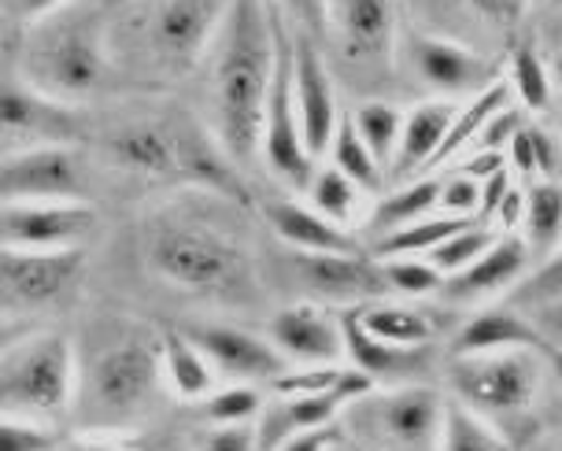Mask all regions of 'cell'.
Returning <instances> with one entry per match:
<instances>
[{
  "label": "cell",
  "mask_w": 562,
  "mask_h": 451,
  "mask_svg": "<svg viewBox=\"0 0 562 451\" xmlns=\"http://www.w3.org/2000/svg\"><path fill=\"white\" fill-rule=\"evenodd\" d=\"M211 59V108L223 153L248 167L263 148L267 97L278 67V4L234 0Z\"/></svg>",
  "instance_id": "cell-1"
},
{
  "label": "cell",
  "mask_w": 562,
  "mask_h": 451,
  "mask_svg": "<svg viewBox=\"0 0 562 451\" xmlns=\"http://www.w3.org/2000/svg\"><path fill=\"white\" fill-rule=\"evenodd\" d=\"M59 451H130V444L115 429H82V433L67 437Z\"/></svg>",
  "instance_id": "cell-49"
},
{
  "label": "cell",
  "mask_w": 562,
  "mask_h": 451,
  "mask_svg": "<svg viewBox=\"0 0 562 451\" xmlns=\"http://www.w3.org/2000/svg\"><path fill=\"white\" fill-rule=\"evenodd\" d=\"M356 448H359V444H356ZM359 451H363V448H359Z\"/></svg>",
  "instance_id": "cell-61"
},
{
  "label": "cell",
  "mask_w": 562,
  "mask_h": 451,
  "mask_svg": "<svg viewBox=\"0 0 562 451\" xmlns=\"http://www.w3.org/2000/svg\"><path fill=\"white\" fill-rule=\"evenodd\" d=\"M193 451H259L256 426H204Z\"/></svg>",
  "instance_id": "cell-44"
},
{
  "label": "cell",
  "mask_w": 562,
  "mask_h": 451,
  "mask_svg": "<svg viewBox=\"0 0 562 451\" xmlns=\"http://www.w3.org/2000/svg\"><path fill=\"white\" fill-rule=\"evenodd\" d=\"M521 129V115L518 108H504V112L492 115V123L481 129V137L474 142V153H499L504 145H510V137H515Z\"/></svg>",
  "instance_id": "cell-46"
},
{
  "label": "cell",
  "mask_w": 562,
  "mask_h": 451,
  "mask_svg": "<svg viewBox=\"0 0 562 451\" xmlns=\"http://www.w3.org/2000/svg\"><path fill=\"white\" fill-rule=\"evenodd\" d=\"M456 115H459V100H445V97H429L411 108L404 115V137H400L393 174L411 178L422 167H434Z\"/></svg>",
  "instance_id": "cell-24"
},
{
  "label": "cell",
  "mask_w": 562,
  "mask_h": 451,
  "mask_svg": "<svg viewBox=\"0 0 562 451\" xmlns=\"http://www.w3.org/2000/svg\"><path fill=\"white\" fill-rule=\"evenodd\" d=\"M521 218H526V189H518V185H510L507 189V196L499 200V207H496V223L499 229H515Z\"/></svg>",
  "instance_id": "cell-54"
},
{
  "label": "cell",
  "mask_w": 562,
  "mask_h": 451,
  "mask_svg": "<svg viewBox=\"0 0 562 451\" xmlns=\"http://www.w3.org/2000/svg\"><path fill=\"white\" fill-rule=\"evenodd\" d=\"M164 377L189 404L215 393V367L182 329H164Z\"/></svg>",
  "instance_id": "cell-27"
},
{
  "label": "cell",
  "mask_w": 562,
  "mask_h": 451,
  "mask_svg": "<svg viewBox=\"0 0 562 451\" xmlns=\"http://www.w3.org/2000/svg\"><path fill=\"white\" fill-rule=\"evenodd\" d=\"M562 296V248L555 256L548 259V263H540L533 274L526 278L518 289H515V304L521 311H533L540 304H548V300H559Z\"/></svg>",
  "instance_id": "cell-42"
},
{
  "label": "cell",
  "mask_w": 562,
  "mask_h": 451,
  "mask_svg": "<svg viewBox=\"0 0 562 451\" xmlns=\"http://www.w3.org/2000/svg\"><path fill=\"white\" fill-rule=\"evenodd\" d=\"M86 274V248H56V252H26L4 248L0 256V296L8 318L23 311H42L75 293Z\"/></svg>",
  "instance_id": "cell-12"
},
{
  "label": "cell",
  "mask_w": 562,
  "mask_h": 451,
  "mask_svg": "<svg viewBox=\"0 0 562 451\" xmlns=\"http://www.w3.org/2000/svg\"><path fill=\"white\" fill-rule=\"evenodd\" d=\"M193 337V345L207 356V363L215 367V374L229 377L234 385H263L289 370V359L278 352L274 340L259 337L252 329L226 326V323H204L186 329Z\"/></svg>",
  "instance_id": "cell-18"
},
{
  "label": "cell",
  "mask_w": 562,
  "mask_h": 451,
  "mask_svg": "<svg viewBox=\"0 0 562 451\" xmlns=\"http://www.w3.org/2000/svg\"><path fill=\"white\" fill-rule=\"evenodd\" d=\"M4 204L15 200H89V164L75 145H37L4 153Z\"/></svg>",
  "instance_id": "cell-15"
},
{
  "label": "cell",
  "mask_w": 562,
  "mask_h": 451,
  "mask_svg": "<svg viewBox=\"0 0 562 451\" xmlns=\"http://www.w3.org/2000/svg\"><path fill=\"white\" fill-rule=\"evenodd\" d=\"M510 93L521 100L526 112H548L555 104V71H548L544 56L537 53V45L521 42L510 53V75H507Z\"/></svg>",
  "instance_id": "cell-33"
},
{
  "label": "cell",
  "mask_w": 562,
  "mask_h": 451,
  "mask_svg": "<svg viewBox=\"0 0 562 451\" xmlns=\"http://www.w3.org/2000/svg\"><path fill=\"white\" fill-rule=\"evenodd\" d=\"M263 215H267V223L274 226V234L285 240L289 248H296V252H345V256L363 252V245H359L345 226L329 223V218L318 215L311 204L267 200Z\"/></svg>",
  "instance_id": "cell-23"
},
{
  "label": "cell",
  "mask_w": 562,
  "mask_h": 451,
  "mask_svg": "<svg viewBox=\"0 0 562 451\" xmlns=\"http://www.w3.org/2000/svg\"><path fill=\"white\" fill-rule=\"evenodd\" d=\"M470 15L477 19L488 34L496 37H515L521 19H526L529 0H459Z\"/></svg>",
  "instance_id": "cell-40"
},
{
  "label": "cell",
  "mask_w": 562,
  "mask_h": 451,
  "mask_svg": "<svg viewBox=\"0 0 562 451\" xmlns=\"http://www.w3.org/2000/svg\"><path fill=\"white\" fill-rule=\"evenodd\" d=\"M329 37L348 67L378 75L400 48V19L393 0H329Z\"/></svg>",
  "instance_id": "cell-17"
},
{
  "label": "cell",
  "mask_w": 562,
  "mask_h": 451,
  "mask_svg": "<svg viewBox=\"0 0 562 451\" xmlns=\"http://www.w3.org/2000/svg\"><path fill=\"white\" fill-rule=\"evenodd\" d=\"M164 377V337L126 329L89 359L86 410L93 429H123L153 407Z\"/></svg>",
  "instance_id": "cell-6"
},
{
  "label": "cell",
  "mask_w": 562,
  "mask_h": 451,
  "mask_svg": "<svg viewBox=\"0 0 562 451\" xmlns=\"http://www.w3.org/2000/svg\"><path fill=\"white\" fill-rule=\"evenodd\" d=\"M526 245L537 263H548L562 248V182H537L526 189Z\"/></svg>",
  "instance_id": "cell-29"
},
{
  "label": "cell",
  "mask_w": 562,
  "mask_h": 451,
  "mask_svg": "<svg viewBox=\"0 0 562 451\" xmlns=\"http://www.w3.org/2000/svg\"><path fill=\"white\" fill-rule=\"evenodd\" d=\"M440 451H515L504 440L492 418L477 415L474 407L451 399L445 410V437H440Z\"/></svg>",
  "instance_id": "cell-34"
},
{
  "label": "cell",
  "mask_w": 562,
  "mask_h": 451,
  "mask_svg": "<svg viewBox=\"0 0 562 451\" xmlns=\"http://www.w3.org/2000/svg\"><path fill=\"white\" fill-rule=\"evenodd\" d=\"M544 334L526 311L515 307H485L456 334V356H492L515 352V348H540Z\"/></svg>",
  "instance_id": "cell-25"
},
{
  "label": "cell",
  "mask_w": 562,
  "mask_h": 451,
  "mask_svg": "<svg viewBox=\"0 0 562 451\" xmlns=\"http://www.w3.org/2000/svg\"><path fill=\"white\" fill-rule=\"evenodd\" d=\"M348 433L340 422H329V426H318V429H307V433H296L289 437L285 444L274 448V451H334L337 444H345Z\"/></svg>",
  "instance_id": "cell-48"
},
{
  "label": "cell",
  "mask_w": 562,
  "mask_h": 451,
  "mask_svg": "<svg viewBox=\"0 0 562 451\" xmlns=\"http://www.w3.org/2000/svg\"><path fill=\"white\" fill-rule=\"evenodd\" d=\"M274 4L285 8L296 34H307L315 42H326L329 37V0H274Z\"/></svg>",
  "instance_id": "cell-45"
},
{
  "label": "cell",
  "mask_w": 562,
  "mask_h": 451,
  "mask_svg": "<svg viewBox=\"0 0 562 451\" xmlns=\"http://www.w3.org/2000/svg\"><path fill=\"white\" fill-rule=\"evenodd\" d=\"M540 8H544V26L551 42L562 45V0H540Z\"/></svg>",
  "instance_id": "cell-55"
},
{
  "label": "cell",
  "mask_w": 562,
  "mask_h": 451,
  "mask_svg": "<svg viewBox=\"0 0 562 451\" xmlns=\"http://www.w3.org/2000/svg\"><path fill=\"white\" fill-rule=\"evenodd\" d=\"M234 0H148L140 8L145 53L164 71H189L215 45Z\"/></svg>",
  "instance_id": "cell-10"
},
{
  "label": "cell",
  "mask_w": 562,
  "mask_h": 451,
  "mask_svg": "<svg viewBox=\"0 0 562 451\" xmlns=\"http://www.w3.org/2000/svg\"><path fill=\"white\" fill-rule=\"evenodd\" d=\"M356 374V367H340V363H329V367H300L293 370L289 367L285 374L274 381V388L281 396H315V393H334V388L348 385V377Z\"/></svg>",
  "instance_id": "cell-39"
},
{
  "label": "cell",
  "mask_w": 562,
  "mask_h": 451,
  "mask_svg": "<svg viewBox=\"0 0 562 451\" xmlns=\"http://www.w3.org/2000/svg\"><path fill=\"white\" fill-rule=\"evenodd\" d=\"M334 451H359V448H356V444H351V440H345V444H337Z\"/></svg>",
  "instance_id": "cell-57"
},
{
  "label": "cell",
  "mask_w": 562,
  "mask_h": 451,
  "mask_svg": "<svg viewBox=\"0 0 562 451\" xmlns=\"http://www.w3.org/2000/svg\"><path fill=\"white\" fill-rule=\"evenodd\" d=\"M326 156H329V167H337L340 174L351 178L363 193H381L389 170L374 159V153H370L363 137L356 134V126H351L348 115H340V126H337L334 145H329Z\"/></svg>",
  "instance_id": "cell-31"
},
{
  "label": "cell",
  "mask_w": 562,
  "mask_h": 451,
  "mask_svg": "<svg viewBox=\"0 0 562 451\" xmlns=\"http://www.w3.org/2000/svg\"><path fill=\"white\" fill-rule=\"evenodd\" d=\"M540 356H544V363H548V374H551V381L559 385V393H562V348H555V345H540Z\"/></svg>",
  "instance_id": "cell-56"
},
{
  "label": "cell",
  "mask_w": 562,
  "mask_h": 451,
  "mask_svg": "<svg viewBox=\"0 0 562 451\" xmlns=\"http://www.w3.org/2000/svg\"><path fill=\"white\" fill-rule=\"evenodd\" d=\"M537 259L529 252L526 237H518L515 229H507V234H499L492 240V248L485 256H477L474 263L467 270H459V274L445 278V293L451 304H474V300H488V296H499L504 289L510 285H521L529 274H533Z\"/></svg>",
  "instance_id": "cell-21"
},
{
  "label": "cell",
  "mask_w": 562,
  "mask_h": 451,
  "mask_svg": "<svg viewBox=\"0 0 562 451\" xmlns=\"http://www.w3.org/2000/svg\"><path fill=\"white\" fill-rule=\"evenodd\" d=\"M529 134H533V153H537V174L544 178V182H559V148H555V137L548 134L544 126H529Z\"/></svg>",
  "instance_id": "cell-50"
},
{
  "label": "cell",
  "mask_w": 562,
  "mask_h": 451,
  "mask_svg": "<svg viewBox=\"0 0 562 451\" xmlns=\"http://www.w3.org/2000/svg\"><path fill=\"white\" fill-rule=\"evenodd\" d=\"M267 337L289 363L300 367H329L340 363L345 352V326L315 300H300L293 307H281L267 326Z\"/></svg>",
  "instance_id": "cell-20"
},
{
  "label": "cell",
  "mask_w": 562,
  "mask_h": 451,
  "mask_svg": "<svg viewBox=\"0 0 562 451\" xmlns=\"http://www.w3.org/2000/svg\"><path fill=\"white\" fill-rule=\"evenodd\" d=\"M19 75L42 93L78 104L112 86V56H108V30L86 8L64 12L30 26L23 42Z\"/></svg>",
  "instance_id": "cell-3"
},
{
  "label": "cell",
  "mask_w": 562,
  "mask_h": 451,
  "mask_svg": "<svg viewBox=\"0 0 562 451\" xmlns=\"http://www.w3.org/2000/svg\"><path fill=\"white\" fill-rule=\"evenodd\" d=\"M0 129L4 153H23L37 145H75L86 126L75 104L42 93L23 75H8L0 89Z\"/></svg>",
  "instance_id": "cell-13"
},
{
  "label": "cell",
  "mask_w": 562,
  "mask_h": 451,
  "mask_svg": "<svg viewBox=\"0 0 562 451\" xmlns=\"http://www.w3.org/2000/svg\"><path fill=\"white\" fill-rule=\"evenodd\" d=\"M289 274L293 282L304 289V293L323 304H374V300H385L393 289H389L385 267L381 259L370 252H296L289 248Z\"/></svg>",
  "instance_id": "cell-14"
},
{
  "label": "cell",
  "mask_w": 562,
  "mask_h": 451,
  "mask_svg": "<svg viewBox=\"0 0 562 451\" xmlns=\"http://www.w3.org/2000/svg\"><path fill=\"white\" fill-rule=\"evenodd\" d=\"M159 451H189V448H159Z\"/></svg>",
  "instance_id": "cell-60"
},
{
  "label": "cell",
  "mask_w": 562,
  "mask_h": 451,
  "mask_svg": "<svg viewBox=\"0 0 562 451\" xmlns=\"http://www.w3.org/2000/svg\"><path fill=\"white\" fill-rule=\"evenodd\" d=\"M108 156L123 170L167 182H193L223 193L237 204H248V189L240 182L237 164L211 145L189 123H134L108 137Z\"/></svg>",
  "instance_id": "cell-4"
},
{
  "label": "cell",
  "mask_w": 562,
  "mask_h": 451,
  "mask_svg": "<svg viewBox=\"0 0 562 451\" xmlns=\"http://www.w3.org/2000/svg\"><path fill=\"white\" fill-rule=\"evenodd\" d=\"M448 399L429 385H385L351 399L340 426L363 451H440Z\"/></svg>",
  "instance_id": "cell-7"
},
{
  "label": "cell",
  "mask_w": 562,
  "mask_h": 451,
  "mask_svg": "<svg viewBox=\"0 0 562 451\" xmlns=\"http://www.w3.org/2000/svg\"><path fill=\"white\" fill-rule=\"evenodd\" d=\"M400 59L418 86H426L434 97L445 100H470L485 93L496 82H504L499 71V59H488L485 53L470 48L463 42H451V37L426 34V30H404L400 34Z\"/></svg>",
  "instance_id": "cell-9"
},
{
  "label": "cell",
  "mask_w": 562,
  "mask_h": 451,
  "mask_svg": "<svg viewBox=\"0 0 562 451\" xmlns=\"http://www.w3.org/2000/svg\"><path fill=\"white\" fill-rule=\"evenodd\" d=\"M263 415V393L256 385L215 388L211 396L196 399V418L204 426H252Z\"/></svg>",
  "instance_id": "cell-36"
},
{
  "label": "cell",
  "mask_w": 562,
  "mask_h": 451,
  "mask_svg": "<svg viewBox=\"0 0 562 451\" xmlns=\"http://www.w3.org/2000/svg\"><path fill=\"white\" fill-rule=\"evenodd\" d=\"M59 444L64 440L45 422H30V418L12 415H4V422H0V451H59Z\"/></svg>",
  "instance_id": "cell-41"
},
{
  "label": "cell",
  "mask_w": 562,
  "mask_h": 451,
  "mask_svg": "<svg viewBox=\"0 0 562 451\" xmlns=\"http://www.w3.org/2000/svg\"><path fill=\"white\" fill-rule=\"evenodd\" d=\"M440 212L459 215V218H477V212H481V178L467 174V170L456 178H448L445 189H440Z\"/></svg>",
  "instance_id": "cell-43"
},
{
  "label": "cell",
  "mask_w": 562,
  "mask_h": 451,
  "mask_svg": "<svg viewBox=\"0 0 562 451\" xmlns=\"http://www.w3.org/2000/svg\"><path fill=\"white\" fill-rule=\"evenodd\" d=\"M64 8H70V0H4V19L8 26H34Z\"/></svg>",
  "instance_id": "cell-47"
},
{
  "label": "cell",
  "mask_w": 562,
  "mask_h": 451,
  "mask_svg": "<svg viewBox=\"0 0 562 451\" xmlns=\"http://www.w3.org/2000/svg\"><path fill=\"white\" fill-rule=\"evenodd\" d=\"M289 34H293V93H296L300 126H304L307 153L318 159L329 153L334 134L340 126L334 75H329L315 37L296 34V30H289Z\"/></svg>",
  "instance_id": "cell-19"
},
{
  "label": "cell",
  "mask_w": 562,
  "mask_h": 451,
  "mask_svg": "<svg viewBox=\"0 0 562 451\" xmlns=\"http://www.w3.org/2000/svg\"><path fill=\"white\" fill-rule=\"evenodd\" d=\"M496 237L499 234H492L488 226H481V218H474V223H467L463 229H456L448 240H440L434 252H429V263L445 278H451V274H459V270H467L477 256H485Z\"/></svg>",
  "instance_id": "cell-37"
},
{
  "label": "cell",
  "mask_w": 562,
  "mask_h": 451,
  "mask_svg": "<svg viewBox=\"0 0 562 451\" xmlns=\"http://www.w3.org/2000/svg\"><path fill=\"white\" fill-rule=\"evenodd\" d=\"M270 174L281 178L293 189H307L315 178V156L307 153L304 126H300L296 93H293V34L281 26L278 15V67L274 86L267 97V119H263V148H259Z\"/></svg>",
  "instance_id": "cell-11"
},
{
  "label": "cell",
  "mask_w": 562,
  "mask_h": 451,
  "mask_svg": "<svg viewBox=\"0 0 562 451\" xmlns=\"http://www.w3.org/2000/svg\"><path fill=\"white\" fill-rule=\"evenodd\" d=\"M359 323L370 337L385 340L396 348H429L437 334V323L426 311L411 304H389V300H374V304H359Z\"/></svg>",
  "instance_id": "cell-26"
},
{
  "label": "cell",
  "mask_w": 562,
  "mask_h": 451,
  "mask_svg": "<svg viewBox=\"0 0 562 451\" xmlns=\"http://www.w3.org/2000/svg\"><path fill=\"white\" fill-rule=\"evenodd\" d=\"M440 189H445L440 178H418V182H411L404 189H396V193L381 196L374 204V212H370V218H367L374 240L393 234V229H400V226L422 223V218L434 215L440 207Z\"/></svg>",
  "instance_id": "cell-28"
},
{
  "label": "cell",
  "mask_w": 562,
  "mask_h": 451,
  "mask_svg": "<svg viewBox=\"0 0 562 451\" xmlns=\"http://www.w3.org/2000/svg\"><path fill=\"white\" fill-rule=\"evenodd\" d=\"M510 167L521 178H533L537 174V153H533V134L529 126H521L515 137H510Z\"/></svg>",
  "instance_id": "cell-51"
},
{
  "label": "cell",
  "mask_w": 562,
  "mask_h": 451,
  "mask_svg": "<svg viewBox=\"0 0 562 451\" xmlns=\"http://www.w3.org/2000/svg\"><path fill=\"white\" fill-rule=\"evenodd\" d=\"M348 119L356 126V134L367 142L370 153H374L378 164L393 174L400 137H404V112L396 104H389V100H363Z\"/></svg>",
  "instance_id": "cell-30"
},
{
  "label": "cell",
  "mask_w": 562,
  "mask_h": 451,
  "mask_svg": "<svg viewBox=\"0 0 562 451\" xmlns=\"http://www.w3.org/2000/svg\"><path fill=\"white\" fill-rule=\"evenodd\" d=\"M78 393V359L64 334L37 329L4 345L0 356V404L4 415L53 426L67 418Z\"/></svg>",
  "instance_id": "cell-5"
},
{
  "label": "cell",
  "mask_w": 562,
  "mask_h": 451,
  "mask_svg": "<svg viewBox=\"0 0 562 451\" xmlns=\"http://www.w3.org/2000/svg\"><path fill=\"white\" fill-rule=\"evenodd\" d=\"M555 86L562 89V59H559V67H555Z\"/></svg>",
  "instance_id": "cell-58"
},
{
  "label": "cell",
  "mask_w": 562,
  "mask_h": 451,
  "mask_svg": "<svg viewBox=\"0 0 562 451\" xmlns=\"http://www.w3.org/2000/svg\"><path fill=\"white\" fill-rule=\"evenodd\" d=\"M555 451H562V429H559V440H555Z\"/></svg>",
  "instance_id": "cell-59"
},
{
  "label": "cell",
  "mask_w": 562,
  "mask_h": 451,
  "mask_svg": "<svg viewBox=\"0 0 562 451\" xmlns=\"http://www.w3.org/2000/svg\"><path fill=\"white\" fill-rule=\"evenodd\" d=\"M145 259L164 282L193 296L237 304L256 293L252 256L226 229L189 215L156 218L145 240Z\"/></svg>",
  "instance_id": "cell-2"
},
{
  "label": "cell",
  "mask_w": 562,
  "mask_h": 451,
  "mask_svg": "<svg viewBox=\"0 0 562 451\" xmlns=\"http://www.w3.org/2000/svg\"><path fill=\"white\" fill-rule=\"evenodd\" d=\"M340 326H345V352L351 367L363 370L374 385H381V381L385 385H407V377H418L429 367V348H396L370 337L363 323H359L356 307H348L340 315Z\"/></svg>",
  "instance_id": "cell-22"
},
{
  "label": "cell",
  "mask_w": 562,
  "mask_h": 451,
  "mask_svg": "<svg viewBox=\"0 0 562 451\" xmlns=\"http://www.w3.org/2000/svg\"><path fill=\"white\" fill-rule=\"evenodd\" d=\"M544 370L548 363L540 348H515L492 356H456L448 381L459 404L474 407L485 418H510L533 407Z\"/></svg>",
  "instance_id": "cell-8"
},
{
  "label": "cell",
  "mask_w": 562,
  "mask_h": 451,
  "mask_svg": "<svg viewBox=\"0 0 562 451\" xmlns=\"http://www.w3.org/2000/svg\"><path fill=\"white\" fill-rule=\"evenodd\" d=\"M97 207L89 200H15L0 212V240L4 248L26 252H56V248H82L93 237Z\"/></svg>",
  "instance_id": "cell-16"
},
{
  "label": "cell",
  "mask_w": 562,
  "mask_h": 451,
  "mask_svg": "<svg viewBox=\"0 0 562 451\" xmlns=\"http://www.w3.org/2000/svg\"><path fill=\"white\" fill-rule=\"evenodd\" d=\"M533 323L537 329L544 334L548 345L562 348V296L559 300H548V304L533 307Z\"/></svg>",
  "instance_id": "cell-53"
},
{
  "label": "cell",
  "mask_w": 562,
  "mask_h": 451,
  "mask_svg": "<svg viewBox=\"0 0 562 451\" xmlns=\"http://www.w3.org/2000/svg\"><path fill=\"white\" fill-rule=\"evenodd\" d=\"M559 112H562V108H559Z\"/></svg>",
  "instance_id": "cell-62"
},
{
  "label": "cell",
  "mask_w": 562,
  "mask_h": 451,
  "mask_svg": "<svg viewBox=\"0 0 562 451\" xmlns=\"http://www.w3.org/2000/svg\"><path fill=\"white\" fill-rule=\"evenodd\" d=\"M507 189H510L507 170H496V174L481 182V212H477L481 223H488V218H496V207H499V200L507 196Z\"/></svg>",
  "instance_id": "cell-52"
},
{
  "label": "cell",
  "mask_w": 562,
  "mask_h": 451,
  "mask_svg": "<svg viewBox=\"0 0 562 451\" xmlns=\"http://www.w3.org/2000/svg\"><path fill=\"white\" fill-rule=\"evenodd\" d=\"M359 193H363V189L351 182V178L340 174L337 167H318L307 185L311 207L345 229L356 223V215H359Z\"/></svg>",
  "instance_id": "cell-35"
},
{
  "label": "cell",
  "mask_w": 562,
  "mask_h": 451,
  "mask_svg": "<svg viewBox=\"0 0 562 451\" xmlns=\"http://www.w3.org/2000/svg\"><path fill=\"white\" fill-rule=\"evenodd\" d=\"M474 218H459V215H429L422 223L400 226L393 234L374 240V259H400V256H429L440 240H448L456 229H463Z\"/></svg>",
  "instance_id": "cell-32"
},
{
  "label": "cell",
  "mask_w": 562,
  "mask_h": 451,
  "mask_svg": "<svg viewBox=\"0 0 562 451\" xmlns=\"http://www.w3.org/2000/svg\"><path fill=\"white\" fill-rule=\"evenodd\" d=\"M381 267H385L389 289L400 296H429L445 289V274L429 259L400 256V259H381Z\"/></svg>",
  "instance_id": "cell-38"
}]
</instances>
